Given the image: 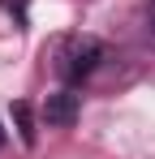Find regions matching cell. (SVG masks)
Masks as SVG:
<instances>
[{
    "label": "cell",
    "instance_id": "1",
    "mask_svg": "<svg viewBox=\"0 0 155 159\" xmlns=\"http://www.w3.org/2000/svg\"><path fill=\"white\" fill-rule=\"evenodd\" d=\"M103 56V43L99 39H91V34H73V39H65L60 48H56V73L65 82H82L95 65H99Z\"/></svg>",
    "mask_w": 155,
    "mask_h": 159
},
{
    "label": "cell",
    "instance_id": "2",
    "mask_svg": "<svg viewBox=\"0 0 155 159\" xmlns=\"http://www.w3.org/2000/svg\"><path fill=\"white\" fill-rule=\"evenodd\" d=\"M78 112H82V95H73V90H56V95H48V103H43V120L69 129V125L78 120Z\"/></svg>",
    "mask_w": 155,
    "mask_h": 159
},
{
    "label": "cell",
    "instance_id": "3",
    "mask_svg": "<svg viewBox=\"0 0 155 159\" xmlns=\"http://www.w3.org/2000/svg\"><path fill=\"white\" fill-rule=\"evenodd\" d=\"M13 120H17L22 142H26V146H35V116H30V103H13Z\"/></svg>",
    "mask_w": 155,
    "mask_h": 159
},
{
    "label": "cell",
    "instance_id": "4",
    "mask_svg": "<svg viewBox=\"0 0 155 159\" xmlns=\"http://www.w3.org/2000/svg\"><path fill=\"white\" fill-rule=\"evenodd\" d=\"M151 30H155V0H151Z\"/></svg>",
    "mask_w": 155,
    "mask_h": 159
},
{
    "label": "cell",
    "instance_id": "5",
    "mask_svg": "<svg viewBox=\"0 0 155 159\" xmlns=\"http://www.w3.org/2000/svg\"><path fill=\"white\" fill-rule=\"evenodd\" d=\"M0 146H4V133H0Z\"/></svg>",
    "mask_w": 155,
    "mask_h": 159
}]
</instances>
